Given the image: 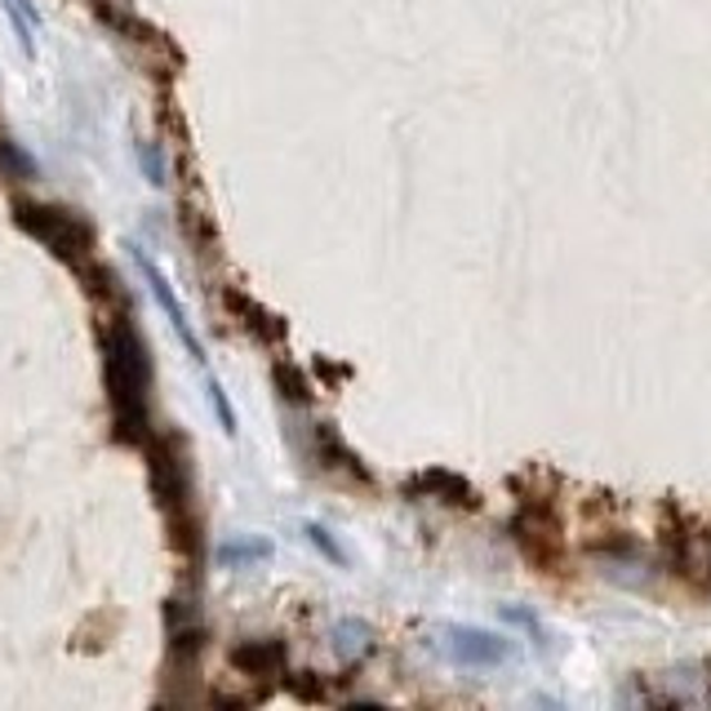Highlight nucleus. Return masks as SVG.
<instances>
[{
  "mask_svg": "<svg viewBox=\"0 0 711 711\" xmlns=\"http://www.w3.org/2000/svg\"><path fill=\"white\" fill-rule=\"evenodd\" d=\"M102 347V387H107V409L116 423V436L143 445L156 427H152V356L147 342L139 338V329L130 320L102 325L98 333Z\"/></svg>",
  "mask_w": 711,
  "mask_h": 711,
  "instance_id": "f257e3e1",
  "label": "nucleus"
},
{
  "mask_svg": "<svg viewBox=\"0 0 711 711\" xmlns=\"http://www.w3.org/2000/svg\"><path fill=\"white\" fill-rule=\"evenodd\" d=\"M139 449H147L152 458V485L169 521V543L178 556H192L200 543V512H196V477H192L187 440L178 431H152Z\"/></svg>",
  "mask_w": 711,
  "mask_h": 711,
  "instance_id": "f03ea898",
  "label": "nucleus"
},
{
  "mask_svg": "<svg viewBox=\"0 0 711 711\" xmlns=\"http://www.w3.org/2000/svg\"><path fill=\"white\" fill-rule=\"evenodd\" d=\"M14 222L32 236V241H41L54 259H63L67 267H85L94 259V222L80 218L76 209L67 205H41V200H19L14 209Z\"/></svg>",
  "mask_w": 711,
  "mask_h": 711,
  "instance_id": "7ed1b4c3",
  "label": "nucleus"
},
{
  "mask_svg": "<svg viewBox=\"0 0 711 711\" xmlns=\"http://www.w3.org/2000/svg\"><path fill=\"white\" fill-rule=\"evenodd\" d=\"M453 658L462 663H503L507 658V645L499 636H485V632H453Z\"/></svg>",
  "mask_w": 711,
  "mask_h": 711,
  "instance_id": "20e7f679",
  "label": "nucleus"
}]
</instances>
